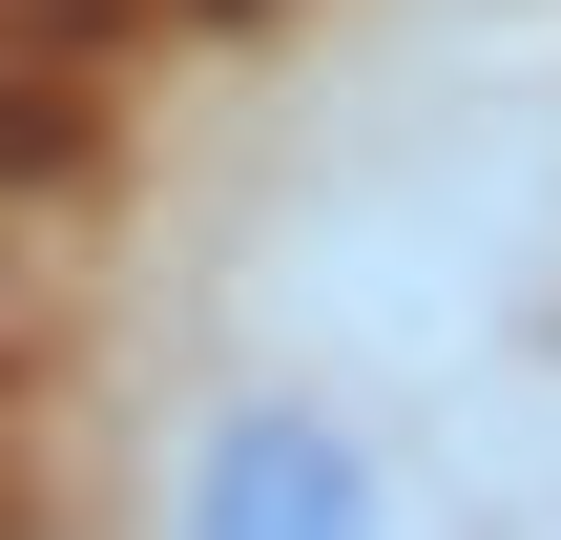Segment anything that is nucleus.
Instances as JSON below:
<instances>
[{"mask_svg": "<svg viewBox=\"0 0 561 540\" xmlns=\"http://www.w3.org/2000/svg\"><path fill=\"white\" fill-rule=\"evenodd\" d=\"M167 540H416V499L333 395H229L167 479Z\"/></svg>", "mask_w": 561, "mask_h": 540, "instance_id": "nucleus-1", "label": "nucleus"}]
</instances>
